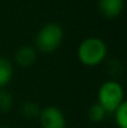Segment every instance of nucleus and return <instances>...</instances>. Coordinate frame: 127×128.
<instances>
[{
    "instance_id": "f257e3e1",
    "label": "nucleus",
    "mask_w": 127,
    "mask_h": 128,
    "mask_svg": "<svg viewBox=\"0 0 127 128\" xmlns=\"http://www.w3.org/2000/svg\"><path fill=\"white\" fill-rule=\"evenodd\" d=\"M107 55V46L98 38H87L80 44L77 50L79 60L85 66L101 64Z\"/></svg>"
},
{
    "instance_id": "f03ea898",
    "label": "nucleus",
    "mask_w": 127,
    "mask_h": 128,
    "mask_svg": "<svg viewBox=\"0 0 127 128\" xmlns=\"http://www.w3.org/2000/svg\"><path fill=\"white\" fill-rule=\"evenodd\" d=\"M62 40H64L62 28L59 24L50 22L41 28L40 31L38 32L35 39V45L39 51L44 54H50L59 48Z\"/></svg>"
},
{
    "instance_id": "7ed1b4c3",
    "label": "nucleus",
    "mask_w": 127,
    "mask_h": 128,
    "mask_svg": "<svg viewBox=\"0 0 127 128\" xmlns=\"http://www.w3.org/2000/svg\"><path fill=\"white\" fill-rule=\"evenodd\" d=\"M123 101V88L117 81H106L98 90V103L106 112H115V110Z\"/></svg>"
},
{
    "instance_id": "20e7f679",
    "label": "nucleus",
    "mask_w": 127,
    "mask_h": 128,
    "mask_svg": "<svg viewBox=\"0 0 127 128\" xmlns=\"http://www.w3.org/2000/svg\"><path fill=\"white\" fill-rule=\"evenodd\" d=\"M40 124L42 128H66L64 113L54 106H49L40 111Z\"/></svg>"
},
{
    "instance_id": "39448f33",
    "label": "nucleus",
    "mask_w": 127,
    "mask_h": 128,
    "mask_svg": "<svg viewBox=\"0 0 127 128\" xmlns=\"http://www.w3.org/2000/svg\"><path fill=\"white\" fill-rule=\"evenodd\" d=\"M98 10L106 19H115L123 10V0H98Z\"/></svg>"
},
{
    "instance_id": "423d86ee",
    "label": "nucleus",
    "mask_w": 127,
    "mask_h": 128,
    "mask_svg": "<svg viewBox=\"0 0 127 128\" xmlns=\"http://www.w3.org/2000/svg\"><path fill=\"white\" fill-rule=\"evenodd\" d=\"M36 57H38L36 48L33 47V46H30V45L21 46L20 48H18V51L15 54V61L21 67H29V66H31L36 61Z\"/></svg>"
},
{
    "instance_id": "0eeeda50",
    "label": "nucleus",
    "mask_w": 127,
    "mask_h": 128,
    "mask_svg": "<svg viewBox=\"0 0 127 128\" xmlns=\"http://www.w3.org/2000/svg\"><path fill=\"white\" fill-rule=\"evenodd\" d=\"M11 77H13L11 62L5 57H0V88L8 85L10 82Z\"/></svg>"
},
{
    "instance_id": "6e6552de",
    "label": "nucleus",
    "mask_w": 127,
    "mask_h": 128,
    "mask_svg": "<svg viewBox=\"0 0 127 128\" xmlns=\"http://www.w3.org/2000/svg\"><path fill=\"white\" fill-rule=\"evenodd\" d=\"M115 121L118 128H127V103L122 102L115 110Z\"/></svg>"
},
{
    "instance_id": "1a4fd4ad",
    "label": "nucleus",
    "mask_w": 127,
    "mask_h": 128,
    "mask_svg": "<svg viewBox=\"0 0 127 128\" xmlns=\"http://www.w3.org/2000/svg\"><path fill=\"white\" fill-rule=\"evenodd\" d=\"M106 111L103 110V107L100 103H93L90 108H88V118L92 122H101L105 116H106Z\"/></svg>"
},
{
    "instance_id": "9d476101",
    "label": "nucleus",
    "mask_w": 127,
    "mask_h": 128,
    "mask_svg": "<svg viewBox=\"0 0 127 128\" xmlns=\"http://www.w3.org/2000/svg\"><path fill=\"white\" fill-rule=\"evenodd\" d=\"M21 113L28 117V118H35L40 114V108L39 106L35 103V102H31V101H28L23 104L21 107Z\"/></svg>"
},
{
    "instance_id": "9b49d317",
    "label": "nucleus",
    "mask_w": 127,
    "mask_h": 128,
    "mask_svg": "<svg viewBox=\"0 0 127 128\" xmlns=\"http://www.w3.org/2000/svg\"><path fill=\"white\" fill-rule=\"evenodd\" d=\"M13 107V97L6 91H0V112H9Z\"/></svg>"
},
{
    "instance_id": "f8f14e48",
    "label": "nucleus",
    "mask_w": 127,
    "mask_h": 128,
    "mask_svg": "<svg viewBox=\"0 0 127 128\" xmlns=\"http://www.w3.org/2000/svg\"><path fill=\"white\" fill-rule=\"evenodd\" d=\"M0 128H9V127H0Z\"/></svg>"
}]
</instances>
